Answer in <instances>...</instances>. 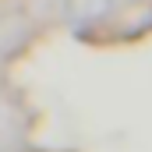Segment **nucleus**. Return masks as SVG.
Returning <instances> with one entry per match:
<instances>
[{
    "label": "nucleus",
    "mask_w": 152,
    "mask_h": 152,
    "mask_svg": "<svg viewBox=\"0 0 152 152\" xmlns=\"http://www.w3.org/2000/svg\"><path fill=\"white\" fill-rule=\"evenodd\" d=\"M110 7V0H67V14L78 18V21H88L96 14H103Z\"/></svg>",
    "instance_id": "f257e3e1"
}]
</instances>
